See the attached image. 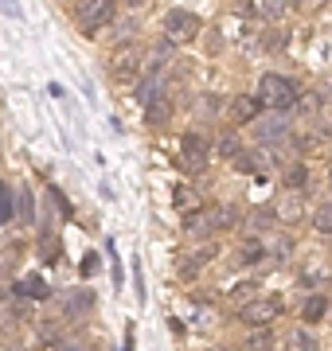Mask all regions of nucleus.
<instances>
[{"instance_id":"nucleus-1","label":"nucleus","mask_w":332,"mask_h":351,"mask_svg":"<svg viewBox=\"0 0 332 351\" xmlns=\"http://www.w3.org/2000/svg\"><path fill=\"white\" fill-rule=\"evenodd\" d=\"M258 101H262L266 110H274V113H285V110L297 106V90L281 75H262V82H258Z\"/></svg>"},{"instance_id":"nucleus-2","label":"nucleus","mask_w":332,"mask_h":351,"mask_svg":"<svg viewBox=\"0 0 332 351\" xmlns=\"http://www.w3.org/2000/svg\"><path fill=\"white\" fill-rule=\"evenodd\" d=\"M114 12H117V0H78L75 24L82 27V32H98V27H106L114 20Z\"/></svg>"},{"instance_id":"nucleus-3","label":"nucleus","mask_w":332,"mask_h":351,"mask_svg":"<svg viewBox=\"0 0 332 351\" xmlns=\"http://www.w3.org/2000/svg\"><path fill=\"white\" fill-rule=\"evenodd\" d=\"M239 223V211L230 207V203H219L211 211H200L192 215V234H211V230H230V226Z\"/></svg>"},{"instance_id":"nucleus-4","label":"nucleus","mask_w":332,"mask_h":351,"mask_svg":"<svg viewBox=\"0 0 332 351\" xmlns=\"http://www.w3.org/2000/svg\"><path fill=\"white\" fill-rule=\"evenodd\" d=\"M281 316V301H274V297H266V301H246L239 304V320L250 328H262V324H274Z\"/></svg>"},{"instance_id":"nucleus-5","label":"nucleus","mask_w":332,"mask_h":351,"mask_svg":"<svg viewBox=\"0 0 332 351\" xmlns=\"http://www.w3.org/2000/svg\"><path fill=\"white\" fill-rule=\"evenodd\" d=\"M165 36L168 43H192L200 36V20L192 12H168L165 16Z\"/></svg>"},{"instance_id":"nucleus-6","label":"nucleus","mask_w":332,"mask_h":351,"mask_svg":"<svg viewBox=\"0 0 332 351\" xmlns=\"http://www.w3.org/2000/svg\"><path fill=\"white\" fill-rule=\"evenodd\" d=\"M180 168L184 172H204L207 168V141L188 133V137L180 141Z\"/></svg>"},{"instance_id":"nucleus-7","label":"nucleus","mask_w":332,"mask_h":351,"mask_svg":"<svg viewBox=\"0 0 332 351\" xmlns=\"http://www.w3.org/2000/svg\"><path fill=\"white\" fill-rule=\"evenodd\" d=\"M137 66H141V51L133 47V43L114 51V59H110V71H114L117 82H133V78H137Z\"/></svg>"},{"instance_id":"nucleus-8","label":"nucleus","mask_w":332,"mask_h":351,"mask_svg":"<svg viewBox=\"0 0 332 351\" xmlns=\"http://www.w3.org/2000/svg\"><path fill=\"white\" fill-rule=\"evenodd\" d=\"M258 106H262L258 98H250V94H239V98L230 101V121H239V125H250V121L258 117Z\"/></svg>"},{"instance_id":"nucleus-9","label":"nucleus","mask_w":332,"mask_h":351,"mask_svg":"<svg viewBox=\"0 0 332 351\" xmlns=\"http://www.w3.org/2000/svg\"><path fill=\"white\" fill-rule=\"evenodd\" d=\"M172 203H176V211H180V215H188V219L204 211V203H200V195H195L192 188H176V195H172Z\"/></svg>"},{"instance_id":"nucleus-10","label":"nucleus","mask_w":332,"mask_h":351,"mask_svg":"<svg viewBox=\"0 0 332 351\" xmlns=\"http://www.w3.org/2000/svg\"><path fill=\"white\" fill-rule=\"evenodd\" d=\"M243 343H246V351H274V332H266V324L250 328Z\"/></svg>"},{"instance_id":"nucleus-11","label":"nucleus","mask_w":332,"mask_h":351,"mask_svg":"<svg viewBox=\"0 0 332 351\" xmlns=\"http://www.w3.org/2000/svg\"><path fill=\"white\" fill-rule=\"evenodd\" d=\"M145 117H149V125H165L168 117H172V106H168V98H153L149 106H145Z\"/></svg>"},{"instance_id":"nucleus-12","label":"nucleus","mask_w":332,"mask_h":351,"mask_svg":"<svg viewBox=\"0 0 332 351\" xmlns=\"http://www.w3.org/2000/svg\"><path fill=\"white\" fill-rule=\"evenodd\" d=\"M329 313V297H320V293H313L305 301V308H301V316H305V324H317L320 316Z\"/></svg>"},{"instance_id":"nucleus-13","label":"nucleus","mask_w":332,"mask_h":351,"mask_svg":"<svg viewBox=\"0 0 332 351\" xmlns=\"http://www.w3.org/2000/svg\"><path fill=\"white\" fill-rule=\"evenodd\" d=\"M285 343H289V351H317V336H313L309 328H294Z\"/></svg>"},{"instance_id":"nucleus-14","label":"nucleus","mask_w":332,"mask_h":351,"mask_svg":"<svg viewBox=\"0 0 332 351\" xmlns=\"http://www.w3.org/2000/svg\"><path fill=\"white\" fill-rule=\"evenodd\" d=\"M281 180H285V188H305L309 184V168L305 164H285V172H281Z\"/></svg>"},{"instance_id":"nucleus-15","label":"nucleus","mask_w":332,"mask_h":351,"mask_svg":"<svg viewBox=\"0 0 332 351\" xmlns=\"http://www.w3.org/2000/svg\"><path fill=\"white\" fill-rule=\"evenodd\" d=\"M20 293H27V297H36V301H43L47 297V281L39 274H27L24 281H20Z\"/></svg>"},{"instance_id":"nucleus-16","label":"nucleus","mask_w":332,"mask_h":351,"mask_svg":"<svg viewBox=\"0 0 332 351\" xmlns=\"http://www.w3.org/2000/svg\"><path fill=\"white\" fill-rule=\"evenodd\" d=\"M313 230H317V234H332V199L317 207V215H313Z\"/></svg>"},{"instance_id":"nucleus-17","label":"nucleus","mask_w":332,"mask_h":351,"mask_svg":"<svg viewBox=\"0 0 332 351\" xmlns=\"http://www.w3.org/2000/svg\"><path fill=\"white\" fill-rule=\"evenodd\" d=\"M285 137V125L281 121H266V125H258V141L262 145H274V141H281Z\"/></svg>"},{"instance_id":"nucleus-18","label":"nucleus","mask_w":332,"mask_h":351,"mask_svg":"<svg viewBox=\"0 0 332 351\" xmlns=\"http://www.w3.org/2000/svg\"><path fill=\"white\" fill-rule=\"evenodd\" d=\"M262 254H266V250H262V242H258V239H243V246H239V258L250 262V265L262 262Z\"/></svg>"},{"instance_id":"nucleus-19","label":"nucleus","mask_w":332,"mask_h":351,"mask_svg":"<svg viewBox=\"0 0 332 351\" xmlns=\"http://www.w3.org/2000/svg\"><path fill=\"white\" fill-rule=\"evenodd\" d=\"M219 152H223L227 160H239V156H243V145H239V137H223L219 141Z\"/></svg>"},{"instance_id":"nucleus-20","label":"nucleus","mask_w":332,"mask_h":351,"mask_svg":"<svg viewBox=\"0 0 332 351\" xmlns=\"http://www.w3.org/2000/svg\"><path fill=\"white\" fill-rule=\"evenodd\" d=\"M258 8H262V16H270V20H278V16L285 12V0H258Z\"/></svg>"},{"instance_id":"nucleus-21","label":"nucleus","mask_w":332,"mask_h":351,"mask_svg":"<svg viewBox=\"0 0 332 351\" xmlns=\"http://www.w3.org/2000/svg\"><path fill=\"white\" fill-rule=\"evenodd\" d=\"M281 219H285V223H297V219H301V203H297V199H285V203H281Z\"/></svg>"},{"instance_id":"nucleus-22","label":"nucleus","mask_w":332,"mask_h":351,"mask_svg":"<svg viewBox=\"0 0 332 351\" xmlns=\"http://www.w3.org/2000/svg\"><path fill=\"white\" fill-rule=\"evenodd\" d=\"M266 47H270V51L285 47V32H281V27H274V32H266Z\"/></svg>"},{"instance_id":"nucleus-23","label":"nucleus","mask_w":332,"mask_h":351,"mask_svg":"<svg viewBox=\"0 0 332 351\" xmlns=\"http://www.w3.org/2000/svg\"><path fill=\"white\" fill-rule=\"evenodd\" d=\"M94 269H98V258H94V254H86V258H82V277H90Z\"/></svg>"},{"instance_id":"nucleus-24","label":"nucleus","mask_w":332,"mask_h":351,"mask_svg":"<svg viewBox=\"0 0 332 351\" xmlns=\"http://www.w3.org/2000/svg\"><path fill=\"white\" fill-rule=\"evenodd\" d=\"M51 254H59V242L47 234V239H43V258H51Z\"/></svg>"},{"instance_id":"nucleus-25","label":"nucleus","mask_w":332,"mask_h":351,"mask_svg":"<svg viewBox=\"0 0 332 351\" xmlns=\"http://www.w3.org/2000/svg\"><path fill=\"white\" fill-rule=\"evenodd\" d=\"M301 110H305V113H317V94H305V101H301Z\"/></svg>"},{"instance_id":"nucleus-26","label":"nucleus","mask_w":332,"mask_h":351,"mask_svg":"<svg viewBox=\"0 0 332 351\" xmlns=\"http://www.w3.org/2000/svg\"><path fill=\"white\" fill-rule=\"evenodd\" d=\"M8 215H12L8 211V203H0V223H8Z\"/></svg>"},{"instance_id":"nucleus-27","label":"nucleus","mask_w":332,"mask_h":351,"mask_svg":"<svg viewBox=\"0 0 332 351\" xmlns=\"http://www.w3.org/2000/svg\"><path fill=\"white\" fill-rule=\"evenodd\" d=\"M0 4H4V8H8V16H16V4H12V0H0Z\"/></svg>"},{"instance_id":"nucleus-28","label":"nucleus","mask_w":332,"mask_h":351,"mask_svg":"<svg viewBox=\"0 0 332 351\" xmlns=\"http://www.w3.org/2000/svg\"><path fill=\"white\" fill-rule=\"evenodd\" d=\"M129 8H141V4H149V0H126Z\"/></svg>"},{"instance_id":"nucleus-29","label":"nucleus","mask_w":332,"mask_h":351,"mask_svg":"<svg viewBox=\"0 0 332 351\" xmlns=\"http://www.w3.org/2000/svg\"><path fill=\"white\" fill-rule=\"evenodd\" d=\"M329 180H332V172H329Z\"/></svg>"}]
</instances>
